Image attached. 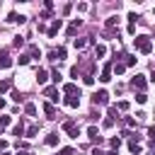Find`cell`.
Returning <instances> with one entry per match:
<instances>
[{
  "instance_id": "cell-15",
  "label": "cell",
  "mask_w": 155,
  "mask_h": 155,
  "mask_svg": "<svg viewBox=\"0 0 155 155\" xmlns=\"http://www.w3.org/2000/svg\"><path fill=\"white\" fill-rule=\"evenodd\" d=\"M128 150H131V153H136V155H138V153H143V145H140V143H138V140H133V138H131V140H128Z\"/></svg>"
},
{
  "instance_id": "cell-47",
  "label": "cell",
  "mask_w": 155,
  "mask_h": 155,
  "mask_svg": "<svg viewBox=\"0 0 155 155\" xmlns=\"http://www.w3.org/2000/svg\"><path fill=\"white\" fill-rule=\"evenodd\" d=\"M15 155H27V150H17V153H15Z\"/></svg>"
},
{
  "instance_id": "cell-23",
  "label": "cell",
  "mask_w": 155,
  "mask_h": 155,
  "mask_svg": "<svg viewBox=\"0 0 155 155\" xmlns=\"http://www.w3.org/2000/svg\"><path fill=\"white\" fill-rule=\"evenodd\" d=\"M24 114H27V116H34V114H36V104H31V102L24 104Z\"/></svg>"
},
{
  "instance_id": "cell-31",
  "label": "cell",
  "mask_w": 155,
  "mask_h": 155,
  "mask_svg": "<svg viewBox=\"0 0 155 155\" xmlns=\"http://www.w3.org/2000/svg\"><path fill=\"white\" fill-rule=\"evenodd\" d=\"M136 102H138V104H145V102H148V94H145V92H138V94H136Z\"/></svg>"
},
{
  "instance_id": "cell-36",
  "label": "cell",
  "mask_w": 155,
  "mask_h": 155,
  "mask_svg": "<svg viewBox=\"0 0 155 155\" xmlns=\"http://www.w3.org/2000/svg\"><path fill=\"white\" fill-rule=\"evenodd\" d=\"M12 44H15L17 48H22V46H24V36H15V41H12Z\"/></svg>"
},
{
  "instance_id": "cell-45",
  "label": "cell",
  "mask_w": 155,
  "mask_h": 155,
  "mask_svg": "<svg viewBox=\"0 0 155 155\" xmlns=\"http://www.w3.org/2000/svg\"><path fill=\"white\" fill-rule=\"evenodd\" d=\"M7 148V140H0V150H5Z\"/></svg>"
},
{
  "instance_id": "cell-50",
  "label": "cell",
  "mask_w": 155,
  "mask_h": 155,
  "mask_svg": "<svg viewBox=\"0 0 155 155\" xmlns=\"http://www.w3.org/2000/svg\"><path fill=\"white\" fill-rule=\"evenodd\" d=\"M2 155H10V153H2Z\"/></svg>"
},
{
  "instance_id": "cell-12",
  "label": "cell",
  "mask_w": 155,
  "mask_h": 155,
  "mask_svg": "<svg viewBox=\"0 0 155 155\" xmlns=\"http://www.w3.org/2000/svg\"><path fill=\"white\" fill-rule=\"evenodd\" d=\"M90 41H92V36H87V39H73V46H75L78 51H82V48H85Z\"/></svg>"
},
{
  "instance_id": "cell-4",
  "label": "cell",
  "mask_w": 155,
  "mask_h": 155,
  "mask_svg": "<svg viewBox=\"0 0 155 155\" xmlns=\"http://www.w3.org/2000/svg\"><path fill=\"white\" fill-rule=\"evenodd\" d=\"M63 131H65L70 138H78V136H80V126H78L75 121H65V124H63Z\"/></svg>"
},
{
  "instance_id": "cell-11",
  "label": "cell",
  "mask_w": 155,
  "mask_h": 155,
  "mask_svg": "<svg viewBox=\"0 0 155 155\" xmlns=\"http://www.w3.org/2000/svg\"><path fill=\"white\" fill-rule=\"evenodd\" d=\"M80 24H82V19H73V22H70V27L65 29V34H68V36H75V31H78V27H80Z\"/></svg>"
},
{
  "instance_id": "cell-48",
  "label": "cell",
  "mask_w": 155,
  "mask_h": 155,
  "mask_svg": "<svg viewBox=\"0 0 155 155\" xmlns=\"http://www.w3.org/2000/svg\"><path fill=\"white\" fill-rule=\"evenodd\" d=\"M104 155H116V150H107V153H104Z\"/></svg>"
},
{
  "instance_id": "cell-35",
  "label": "cell",
  "mask_w": 155,
  "mask_h": 155,
  "mask_svg": "<svg viewBox=\"0 0 155 155\" xmlns=\"http://www.w3.org/2000/svg\"><path fill=\"white\" fill-rule=\"evenodd\" d=\"M126 19H128V24H136V22H138V15H136V12H128Z\"/></svg>"
},
{
  "instance_id": "cell-8",
  "label": "cell",
  "mask_w": 155,
  "mask_h": 155,
  "mask_svg": "<svg viewBox=\"0 0 155 155\" xmlns=\"http://www.w3.org/2000/svg\"><path fill=\"white\" fill-rule=\"evenodd\" d=\"M63 102H65V107H70V109H78V107H80V97H78V94H68Z\"/></svg>"
},
{
  "instance_id": "cell-29",
  "label": "cell",
  "mask_w": 155,
  "mask_h": 155,
  "mask_svg": "<svg viewBox=\"0 0 155 155\" xmlns=\"http://www.w3.org/2000/svg\"><path fill=\"white\" fill-rule=\"evenodd\" d=\"M65 56H68V51H65L63 46H61V48H56V58H58V61H63Z\"/></svg>"
},
{
  "instance_id": "cell-28",
  "label": "cell",
  "mask_w": 155,
  "mask_h": 155,
  "mask_svg": "<svg viewBox=\"0 0 155 155\" xmlns=\"http://www.w3.org/2000/svg\"><path fill=\"white\" fill-rule=\"evenodd\" d=\"M116 24H119V17H109L107 19V29H114Z\"/></svg>"
},
{
  "instance_id": "cell-24",
  "label": "cell",
  "mask_w": 155,
  "mask_h": 155,
  "mask_svg": "<svg viewBox=\"0 0 155 155\" xmlns=\"http://www.w3.org/2000/svg\"><path fill=\"white\" fill-rule=\"evenodd\" d=\"M10 124H12V116H10V114H2V116H0V126L5 128V126H10Z\"/></svg>"
},
{
  "instance_id": "cell-21",
  "label": "cell",
  "mask_w": 155,
  "mask_h": 155,
  "mask_svg": "<svg viewBox=\"0 0 155 155\" xmlns=\"http://www.w3.org/2000/svg\"><path fill=\"white\" fill-rule=\"evenodd\" d=\"M124 70H126V65H124V63H114V65H111V73H114V75H121Z\"/></svg>"
},
{
  "instance_id": "cell-19",
  "label": "cell",
  "mask_w": 155,
  "mask_h": 155,
  "mask_svg": "<svg viewBox=\"0 0 155 155\" xmlns=\"http://www.w3.org/2000/svg\"><path fill=\"white\" fill-rule=\"evenodd\" d=\"M29 58H36V61H39V58H41V48L31 44V46H29Z\"/></svg>"
},
{
  "instance_id": "cell-6",
  "label": "cell",
  "mask_w": 155,
  "mask_h": 155,
  "mask_svg": "<svg viewBox=\"0 0 155 155\" xmlns=\"http://www.w3.org/2000/svg\"><path fill=\"white\" fill-rule=\"evenodd\" d=\"M44 97H48L51 102H58V99H61V97H58V87H53V85L44 87Z\"/></svg>"
},
{
  "instance_id": "cell-22",
  "label": "cell",
  "mask_w": 155,
  "mask_h": 155,
  "mask_svg": "<svg viewBox=\"0 0 155 155\" xmlns=\"http://www.w3.org/2000/svg\"><path fill=\"white\" fill-rule=\"evenodd\" d=\"M114 107H116V111H128V107H131V104H128L126 99H121V102H116Z\"/></svg>"
},
{
  "instance_id": "cell-18",
  "label": "cell",
  "mask_w": 155,
  "mask_h": 155,
  "mask_svg": "<svg viewBox=\"0 0 155 155\" xmlns=\"http://www.w3.org/2000/svg\"><path fill=\"white\" fill-rule=\"evenodd\" d=\"M94 56H97V58H104V56H107V46H104V44H97V46H94Z\"/></svg>"
},
{
  "instance_id": "cell-1",
  "label": "cell",
  "mask_w": 155,
  "mask_h": 155,
  "mask_svg": "<svg viewBox=\"0 0 155 155\" xmlns=\"http://www.w3.org/2000/svg\"><path fill=\"white\" fill-rule=\"evenodd\" d=\"M133 46H136L140 53H150V51H153V41H150V36H148V34L136 36V39H133Z\"/></svg>"
},
{
  "instance_id": "cell-39",
  "label": "cell",
  "mask_w": 155,
  "mask_h": 155,
  "mask_svg": "<svg viewBox=\"0 0 155 155\" xmlns=\"http://www.w3.org/2000/svg\"><path fill=\"white\" fill-rule=\"evenodd\" d=\"M82 82H85V85H94V78H92V75H82Z\"/></svg>"
},
{
  "instance_id": "cell-9",
  "label": "cell",
  "mask_w": 155,
  "mask_h": 155,
  "mask_svg": "<svg viewBox=\"0 0 155 155\" xmlns=\"http://www.w3.org/2000/svg\"><path fill=\"white\" fill-rule=\"evenodd\" d=\"M87 138H90V140H94V143H102V136H99L97 126H87Z\"/></svg>"
},
{
  "instance_id": "cell-41",
  "label": "cell",
  "mask_w": 155,
  "mask_h": 155,
  "mask_svg": "<svg viewBox=\"0 0 155 155\" xmlns=\"http://www.w3.org/2000/svg\"><path fill=\"white\" fill-rule=\"evenodd\" d=\"M102 126H104V128H111V126H114V119H104Z\"/></svg>"
},
{
  "instance_id": "cell-51",
  "label": "cell",
  "mask_w": 155,
  "mask_h": 155,
  "mask_svg": "<svg viewBox=\"0 0 155 155\" xmlns=\"http://www.w3.org/2000/svg\"><path fill=\"white\" fill-rule=\"evenodd\" d=\"M153 17H155V10H153Z\"/></svg>"
},
{
  "instance_id": "cell-44",
  "label": "cell",
  "mask_w": 155,
  "mask_h": 155,
  "mask_svg": "<svg viewBox=\"0 0 155 155\" xmlns=\"http://www.w3.org/2000/svg\"><path fill=\"white\" fill-rule=\"evenodd\" d=\"M116 114H119V111H116V107L111 104V107H109V119H111V116H116Z\"/></svg>"
},
{
  "instance_id": "cell-20",
  "label": "cell",
  "mask_w": 155,
  "mask_h": 155,
  "mask_svg": "<svg viewBox=\"0 0 155 155\" xmlns=\"http://www.w3.org/2000/svg\"><path fill=\"white\" fill-rule=\"evenodd\" d=\"M12 136H17V138H19V136H24V124H22V121L12 126Z\"/></svg>"
},
{
  "instance_id": "cell-34",
  "label": "cell",
  "mask_w": 155,
  "mask_h": 155,
  "mask_svg": "<svg viewBox=\"0 0 155 155\" xmlns=\"http://www.w3.org/2000/svg\"><path fill=\"white\" fill-rule=\"evenodd\" d=\"M17 17H19V15H17V12H10V15H7V19H5V22H12V24H17Z\"/></svg>"
},
{
  "instance_id": "cell-25",
  "label": "cell",
  "mask_w": 155,
  "mask_h": 155,
  "mask_svg": "<svg viewBox=\"0 0 155 155\" xmlns=\"http://www.w3.org/2000/svg\"><path fill=\"white\" fill-rule=\"evenodd\" d=\"M29 61H31V58H29V53H22V56L17 58V63H19V65H29Z\"/></svg>"
},
{
  "instance_id": "cell-27",
  "label": "cell",
  "mask_w": 155,
  "mask_h": 155,
  "mask_svg": "<svg viewBox=\"0 0 155 155\" xmlns=\"http://www.w3.org/2000/svg\"><path fill=\"white\" fill-rule=\"evenodd\" d=\"M10 87H12V82H10V80H2V82H0V94H5Z\"/></svg>"
},
{
  "instance_id": "cell-17",
  "label": "cell",
  "mask_w": 155,
  "mask_h": 155,
  "mask_svg": "<svg viewBox=\"0 0 155 155\" xmlns=\"http://www.w3.org/2000/svg\"><path fill=\"white\" fill-rule=\"evenodd\" d=\"M58 138H61L58 133H48V136H46V145H51V148H56V145H58Z\"/></svg>"
},
{
  "instance_id": "cell-37",
  "label": "cell",
  "mask_w": 155,
  "mask_h": 155,
  "mask_svg": "<svg viewBox=\"0 0 155 155\" xmlns=\"http://www.w3.org/2000/svg\"><path fill=\"white\" fill-rule=\"evenodd\" d=\"M136 124H138V119H133V116H126V126H128V128H133Z\"/></svg>"
},
{
  "instance_id": "cell-33",
  "label": "cell",
  "mask_w": 155,
  "mask_h": 155,
  "mask_svg": "<svg viewBox=\"0 0 155 155\" xmlns=\"http://www.w3.org/2000/svg\"><path fill=\"white\" fill-rule=\"evenodd\" d=\"M109 145H111V150H119V145H121V138H111V140H109Z\"/></svg>"
},
{
  "instance_id": "cell-30",
  "label": "cell",
  "mask_w": 155,
  "mask_h": 155,
  "mask_svg": "<svg viewBox=\"0 0 155 155\" xmlns=\"http://www.w3.org/2000/svg\"><path fill=\"white\" fill-rule=\"evenodd\" d=\"M51 80H53V87H56V85L61 82V73H58V70H51Z\"/></svg>"
},
{
  "instance_id": "cell-26",
  "label": "cell",
  "mask_w": 155,
  "mask_h": 155,
  "mask_svg": "<svg viewBox=\"0 0 155 155\" xmlns=\"http://www.w3.org/2000/svg\"><path fill=\"white\" fill-rule=\"evenodd\" d=\"M124 58H126V61H124V65H136V61H138V58H136V56H131V53H126Z\"/></svg>"
},
{
  "instance_id": "cell-43",
  "label": "cell",
  "mask_w": 155,
  "mask_h": 155,
  "mask_svg": "<svg viewBox=\"0 0 155 155\" xmlns=\"http://www.w3.org/2000/svg\"><path fill=\"white\" fill-rule=\"evenodd\" d=\"M70 75H73V78H78V75H80V68H78V65H73V68H70Z\"/></svg>"
},
{
  "instance_id": "cell-32",
  "label": "cell",
  "mask_w": 155,
  "mask_h": 155,
  "mask_svg": "<svg viewBox=\"0 0 155 155\" xmlns=\"http://www.w3.org/2000/svg\"><path fill=\"white\" fill-rule=\"evenodd\" d=\"M10 65H12V58L2 56V58H0V68H10Z\"/></svg>"
},
{
  "instance_id": "cell-42",
  "label": "cell",
  "mask_w": 155,
  "mask_h": 155,
  "mask_svg": "<svg viewBox=\"0 0 155 155\" xmlns=\"http://www.w3.org/2000/svg\"><path fill=\"white\" fill-rule=\"evenodd\" d=\"M148 138L155 143V126H150V128H148Z\"/></svg>"
},
{
  "instance_id": "cell-14",
  "label": "cell",
  "mask_w": 155,
  "mask_h": 155,
  "mask_svg": "<svg viewBox=\"0 0 155 155\" xmlns=\"http://www.w3.org/2000/svg\"><path fill=\"white\" fill-rule=\"evenodd\" d=\"M44 111H46V119H56V107H53L51 102L44 104Z\"/></svg>"
},
{
  "instance_id": "cell-2",
  "label": "cell",
  "mask_w": 155,
  "mask_h": 155,
  "mask_svg": "<svg viewBox=\"0 0 155 155\" xmlns=\"http://www.w3.org/2000/svg\"><path fill=\"white\" fill-rule=\"evenodd\" d=\"M131 87H133V90H138V92H145V87H148L145 75H136V78L131 80Z\"/></svg>"
},
{
  "instance_id": "cell-3",
  "label": "cell",
  "mask_w": 155,
  "mask_h": 155,
  "mask_svg": "<svg viewBox=\"0 0 155 155\" xmlns=\"http://www.w3.org/2000/svg\"><path fill=\"white\" fill-rule=\"evenodd\" d=\"M92 104H94V107H97V104H109V92H107V90H97L94 97H92Z\"/></svg>"
},
{
  "instance_id": "cell-49",
  "label": "cell",
  "mask_w": 155,
  "mask_h": 155,
  "mask_svg": "<svg viewBox=\"0 0 155 155\" xmlns=\"http://www.w3.org/2000/svg\"><path fill=\"white\" fill-rule=\"evenodd\" d=\"M0 109H5V99H0Z\"/></svg>"
},
{
  "instance_id": "cell-13",
  "label": "cell",
  "mask_w": 155,
  "mask_h": 155,
  "mask_svg": "<svg viewBox=\"0 0 155 155\" xmlns=\"http://www.w3.org/2000/svg\"><path fill=\"white\" fill-rule=\"evenodd\" d=\"M46 80H48V70H44V68H39V70H36V82H39V85H44Z\"/></svg>"
},
{
  "instance_id": "cell-5",
  "label": "cell",
  "mask_w": 155,
  "mask_h": 155,
  "mask_svg": "<svg viewBox=\"0 0 155 155\" xmlns=\"http://www.w3.org/2000/svg\"><path fill=\"white\" fill-rule=\"evenodd\" d=\"M61 29H63V19H53V22H51V27L46 29V34H48V36H56Z\"/></svg>"
},
{
  "instance_id": "cell-40",
  "label": "cell",
  "mask_w": 155,
  "mask_h": 155,
  "mask_svg": "<svg viewBox=\"0 0 155 155\" xmlns=\"http://www.w3.org/2000/svg\"><path fill=\"white\" fill-rule=\"evenodd\" d=\"M10 97H12V99H15V102H17V104H19V102H22V94H19V92H17V90H12V94H10Z\"/></svg>"
},
{
  "instance_id": "cell-10",
  "label": "cell",
  "mask_w": 155,
  "mask_h": 155,
  "mask_svg": "<svg viewBox=\"0 0 155 155\" xmlns=\"http://www.w3.org/2000/svg\"><path fill=\"white\" fill-rule=\"evenodd\" d=\"M63 92H65V94H78V97H80V90H78L75 82H65V85H63Z\"/></svg>"
},
{
  "instance_id": "cell-46",
  "label": "cell",
  "mask_w": 155,
  "mask_h": 155,
  "mask_svg": "<svg viewBox=\"0 0 155 155\" xmlns=\"http://www.w3.org/2000/svg\"><path fill=\"white\" fill-rule=\"evenodd\" d=\"M92 155H104V153H102L99 148H94V150H92Z\"/></svg>"
},
{
  "instance_id": "cell-7",
  "label": "cell",
  "mask_w": 155,
  "mask_h": 155,
  "mask_svg": "<svg viewBox=\"0 0 155 155\" xmlns=\"http://www.w3.org/2000/svg\"><path fill=\"white\" fill-rule=\"evenodd\" d=\"M111 65H114V63H104V70H102V75H99V82H109V80H111Z\"/></svg>"
},
{
  "instance_id": "cell-16",
  "label": "cell",
  "mask_w": 155,
  "mask_h": 155,
  "mask_svg": "<svg viewBox=\"0 0 155 155\" xmlns=\"http://www.w3.org/2000/svg\"><path fill=\"white\" fill-rule=\"evenodd\" d=\"M36 133H39V126H36V124H31V126L24 128V136H27V138H34Z\"/></svg>"
},
{
  "instance_id": "cell-38",
  "label": "cell",
  "mask_w": 155,
  "mask_h": 155,
  "mask_svg": "<svg viewBox=\"0 0 155 155\" xmlns=\"http://www.w3.org/2000/svg\"><path fill=\"white\" fill-rule=\"evenodd\" d=\"M58 155H75V150H73V148H61Z\"/></svg>"
}]
</instances>
